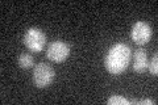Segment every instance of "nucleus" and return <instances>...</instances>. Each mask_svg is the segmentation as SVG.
Here are the masks:
<instances>
[{
	"instance_id": "nucleus-4",
	"label": "nucleus",
	"mask_w": 158,
	"mask_h": 105,
	"mask_svg": "<svg viewBox=\"0 0 158 105\" xmlns=\"http://www.w3.org/2000/svg\"><path fill=\"white\" fill-rule=\"evenodd\" d=\"M70 55V46L63 42V41H53L49 43L48 50H46V57L48 59H50L52 62L62 63Z\"/></svg>"
},
{
	"instance_id": "nucleus-3",
	"label": "nucleus",
	"mask_w": 158,
	"mask_h": 105,
	"mask_svg": "<svg viewBox=\"0 0 158 105\" xmlns=\"http://www.w3.org/2000/svg\"><path fill=\"white\" fill-rule=\"evenodd\" d=\"M54 80V70L46 63H38L33 71V83L37 88H46Z\"/></svg>"
},
{
	"instance_id": "nucleus-2",
	"label": "nucleus",
	"mask_w": 158,
	"mask_h": 105,
	"mask_svg": "<svg viewBox=\"0 0 158 105\" xmlns=\"http://www.w3.org/2000/svg\"><path fill=\"white\" fill-rule=\"evenodd\" d=\"M24 45L33 53L42 51L46 46V36L40 28H29L24 34Z\"/></svg>"
},
{
	"instance_id": "nucleus-10",
	"label": "nucleus",
	"mask_w": 158,
	"mask_h": 105,
	"mask_svg": "<svg viewBox=\"0 0 158 105\" xmlns=\"http://www.w3.org/2000/svg\"><path fill=\"white\" fill-rule=\"evenodd\" d=\"M133 104H141V105H154L156 101L153 100H141V101H133Z\"/></svg>"
},
{
	"instance_id": "nucleus-1",
	"label": "nucleus",
	"mask_w": 158,
	"mask_h": 105,
	"mask_svg": "<svg viewBox=\"0 0 158 105\" xmlns=\"http://www.w3.org/2000/svg\"><path fill=\"white\" fill-rule=\"evenodd\" d=\"M132 51L125 43H116L108 50L106 55V68L111 75H120L129 66Z\"/></svg>"
},
{
	"instance_id": "nucleus-7",
	"label": "nucleus",
	"mask_w": 158,
	"mask_h": 105,
	"mask_svg": "<svg viewBox=\"0 0 158 105\" xmlns=\"http://www.w3.org/2000/svg\"><path fill=\"white\" fill-rule=\"evenodd\" d=\"M17 62H19V66L21 68H31L33 64H34V61H33V57L31 55V54L28 53H23L20 54L19 58H17Z\"/></svg>"
},
{
	"instance_id": "nucleus-6",
	"label": "nucleus",
	"mask_w": 158,
	"mask_h": 105,
	"mask_svg": "<svg viewBox=\"0 0 158 105\" xmlns=\"http://www.w3.org/2000/svg\"><path fill=\"white\" fill-rule=\"evenodd\" d=\"M148 67V57H146V51L144 49H137L133 53V71L135 72H144Z\"/></svg>"
},
{
	"instance_id": "nucleus-5",
	"label": "nucleus",
	"mask_w": 158,
	"mask_h": 105,
	"mask_svg": "<svg viewBox=\"0 0 158 105\" xmlns=\"http://www.w3.org/2000/svg\"><path fill=\"white\" fill-rule=\"evenodd\" d=\"M131 37L133 39V42L138 46H144L152 38V28L149 24H146L145 21H137L132 28Z\"/></svg>"
},
{
	"instance_id": "nucleus-9",
	"label": "nucleus",
	"mask_w": 158,
	"mask_h": 105,
	"mask_svg": "<svg viewBox=\"0 0 158 105\" xmlns=\"http://www.w3.org/2000/svg\"><path fill=\"white\" fill-rule=\"evenodd\" d=\"M148 66H149V71L153 76H157L158 75V55H154L150 63H148Z\"/></svg>"
},
{
	"instance_id": "nucleus-8",
	"label": "nucleus",
	"mask_w": 158,
	"mask_h": 105,
	"mask_svg": "<svg viewBox=\"0 0 158 105\" xmlns=\"http://www.w3.org/2000/svg\"><path fill=\"white\" fill-rule=\"evenodd\" d=\"M107 104L108 105H129L131 103L128 101L125 97H121V96L115 95V96H112V97H110L107 100Z\"/></svg>"
}]
</instances>
